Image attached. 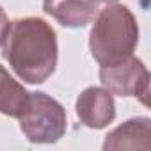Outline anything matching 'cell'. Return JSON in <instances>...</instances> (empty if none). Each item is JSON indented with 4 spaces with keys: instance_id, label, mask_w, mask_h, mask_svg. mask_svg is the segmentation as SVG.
<instances>
[{
    "instance_id": "cell-8",
    "label": "cell",
    "mask_w": 151,
    "mask_h": 151,
    "mask_svg": "<svg viewBox=\"0 0 151 151\" xmlns=\"http://www.w3.org/2000/svg\"><path fill=\"white\" fill-rule=\"evenodd\" d=\"M135 137H151V126L149 119H130L126 124L114 130L110 135H107V140L103 144L105 149H119V147H144L142 142H139Z\"/></svg>"
},
{
    "instance_id": "cell-3",
    "label": "cell",
    "mask_w": 151,
    "mask_h": 151,
    "mask_svg": "<svg viewBox=\"0 0 151 151\" xmlns=\"http://www.w3.org/2000/svg\"><path fill=\"white\" fill-rule=\"evenodd\" d=\"M18 119L22 132L30 142H55L66 132L62 105L45 93H30L29 105Z\"/></svg>"
},
{
    "instance_id": "cell-9",
    "label": "cell",
    "mask_w": 151,
    "mask_h": 151,
    "mask_svg": "<svg viewBox=\"0 0 151 151\" xmlns=\"http://www.w3.org/2000/svg\"><path fill=\"white\" fill-rule=\"evenodd\" d=\"M9 29V22H7V16L4 13V9L0 7V46H2V41H4V36Z\"/></svg>"
},
{
    "instance_id": "cell-6",
    "label": "cell",
    "mask_w": 151,
    "mask_h": 151,
    "mask_svg": "<svg viewBox=\"0 0 151 151\" xmlns=\"http://www.w3.org/2000/svg\"><path fill=\"white\" fill-rule=\"evenodd\" d=\"M45 13L53 16L64 27H86L98 14L96 0H45Z\"/></svg>"
},
{
    "instance_id": "cell-2",
    "label": "cell",
    "mask_w": 151,
    "mask_h": 151,
    "mask_svg": "<svg viewBox=\"0 0 151 151\" xmlns=\"http://www.w3.org/2000/svg\"><path fill=\"white\" fill-rule=\"evenodd\" d=\"M139 41L133 14L124 6L103 9L91 30V53L101 66H114L132 57Z\"/></svg>"
},
{
    "instance_id": "cell-10",
    "label": "cell",
    "mask_w": 151,
    "mask_h": 151,
    "mask_svg": "<svg viewBox=\"0 0 151 151\" xmlns=\"http://www.w3.org/2000/svg\"><path fill=\"white\" fill-rule=\"evenodd\" d=\"M96 2H107V4H112V2H116V0H96Z\"/></svg>"
},
{
    "instance_id": "cell-4",
    "label": "cell",
    "mask_w": 151,
    "mask_h": 151,
    "mask_svg": "<svg viewBox=\"0 0 151 151\" xmlns=\"http://www.w3.org/2000/svg\"><path fill=\"white\" fill-rule=\"evenodd\" d=\"M100 80L109 93L119 96H139L140 101L147 105L149 75L139 59L130 57L114 66H101Z\"/></svg>"
},
{
    "instance_id": "cell-7",
    "label": "cell",
    "mask_w": 151,
    "mask_h": 151,
    "mask_svg": "<svg viewBox=\"0 0 151 151\" xmlns=\"http://www.w3.org/2000/svg\"><path fill=\"white\" fill-rule=\"evenodd\" d=\"M29 98L30 93H27L23 86H20L0 66V112L11 117H20L29 105Z\"/></svg>"
},
{
    "instance_id": "cell-5",
    "label": "cell",
    "mask_w": 151,
    "mask_h": 151,
    "mask_svg": "<svg viewBox=\"0 0 151 151\" xmlns=\"http://www.w3.org/2000/svg\"><path fill=\"white\" fill-rule=\"evenodd\" d=\"M77 114L80 121L89 128L107 126L116 116L112 94L98 87L86 89L77 100Z\"/></svg>"
},
{
    "instance_id": "cell-1",
    "label": "cell",
    "mask_w": 151,
    "mask_h": 151,
    "mask_svg": "<svg viewBox=\"0 0 151 151\" xmlns=\"http://www.w3.org/2000/svg\"><path fill=\"white\" fill-rule=\"evenodd\" d=\"M4 59L29 84H41L57 66V37L53 29L39 18L9 23L2 41Z\"/></svg>"
}]
</instances>
